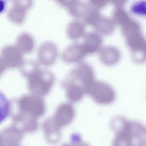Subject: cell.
<instances>
[{"mask_svg":"<svg viewBox=\"0 0 146 146\" xmlns=\"http://www.w3.org/2000/svg\"><path fill=\"white\" fill-rule=\"evenodd\" d=\"M110 126L115 132L114 146H143L146 143V129L141 123L117 117L111 121Z\"/></svg>","mask_w":146,"mask_h":146,"instance_id":"1","label":"cell"},{"mask_svg":"<svg viewBox=\"0 0 146 146\" xmlns=\"http://www.w3.org/2000/svg\"><path fill=\"white\" fill-rule=\"evenodd\" d=\"M121 31L131 51L132 60L138 64L144 62L146 58V44L139 24H129L123 27Z\"/></svg>","mask_w":146,"mask_h":146,"instance_id":"2","label":"cell"},{"mask_svg":"<svg viewBox=\"0 0 146 146\" xmlns=\"http://www.w3.org/2000/svg\"><path fill=\"white\" fill-rule=\"evenodd\" d=\"M69 82L81 87L85 94L95 81L92 68L88 63L80 62L68 72L65 77Z\"/></svg>","mask_w":146,"mask_h":146,"instance_id":"3","label":"cell"},{"mask_svg":"<svg viewBox=\"0 0 146 146\" xmlns=\"http://www.w3.org/2000/svg\"><path fill=\"white\" fill-rule=\"evenodd\" d=\"M30 87L36 95L42 97L50 91L54 81L53 74L46 70H36L27 75Z\"/></svg>","mask_w":146,"mask_h":146,"instance_id":"4","label":"cell"},{"mask_svg":"<svg viewBox=\"0 0 146 146\" xmlns=\"http://www.w3.org/2000/svg\"><path fill=\"white\" fill-rule=\"evenodd\" d=\"M86 94L90 95L96 102L103 105L111 103L116 97L115 91L109 85L95 81L90 87Z\"/></svg>","mask_w":146,"mask_h":146,"instance_id":"5","label":"cell"},{"mask_svg":"<svg viewBox=\"0 0 146 146\" xmlns=\"http://www.w3.org/2000/svg\"><path fill=\"white\" fill-rule=\"evenodd\" d=\"M6 68L19 66L23 61V53L15 45H7L3 47L0 57Z\"/></svg>","mask_w":146,"mask_h":146,"instance_id":"6","label":"cell"},{"mask_svg":"<svg viewBox=\"0 0 146 146\" xmlns=\"http://www.w3.org/2000/svg\"><path fill=\"white\" fill-rule=\"evenodd\" d=\"M58 52L57 47L53 42L47 41L42 43L38 51V63L45 66L52 65L56 59Z\"/></svg>","mask_w":146,"mask_h":146,"instance_id":"7","label":"cell"},{"mask_svg":"<svg viewBox=\"0 0 146 146\" xmlns=\"http://www.w3.org/2000/svg\"><path fill=\"white\" fill-rule=\"evenodd\" d=\"M88 54L83 43L74 42L64 50L61 57L65 62L73 63L80 62Z\"/></svg>","mask_w":146,"mask_h":146,"instance_id":"8","label":"cell"},{"mask_svg":"<svg viewBox=\"0 0 146 146\" xmlns=\"http://www.w3.org/2000/svg\"><path fill=\"white\" fill-rule=\"evenodd\" d=\"M74 114L72 105L64 103L58 106L53 118L56 124L60 128L69 124L72 120Z\"/></svg>","mask_w":146,"mask_h":146,"instance_id":"9","label":"cell"},{"mask_svg":"<svg viewBox=\"0 0 146 146\" xmlns=\"http://www.w3.org/2000/svg\"><path fill=\"white\" fill-rule=\"evenodd\" d=\"M99 58L101 62L105 65H115L119 60L121 54L116 48L111 46H105L99 50Z\"/></svg>","mask_w":146,"mask_h":146,"instance_id":"10","label":"cell"},{"mask_svg":"<svg viewBox=\"0 0 146 146\" xmlns=\"http://www.w3.org/2000/svg\"><path fill=\"white\" fill-rule=\"evenodd\" d=\"M42 128L48 142L55 143L59 141L60 135V127L56 124L53 117L45 120L42 124Z\"/></svg>","mask_w":146,"mask_h":146,"instance_id":"11","label":"cell"},{"mask_svg":"<svg viewBox=\"0 0 146 146\" xmlns=\"http://www.w3.org/2000/svg\"><path fill=\"white\" fill-rule=\"evenodd\" d=\"M101 35L96 32L85 33L83 44L88 54L95 53L101 48L103 42Z\"/></svg>","mask_w":146,"mask_h":146,"instance_id":"12","label":"cell"},{"mask_svg":"<svg viewBox=\"0 0 146 146\" xmlns=\"http://www.w3.org/2000/svg\"><path fill=\"white\" fill-rule=\"evenodd\" d=\"M85 26L82 21L78 19L71 21L68 25L66 34L68 37L72 40H77L85 34Z\"/></svg>","mask_w":146,"mask_h":146,"instance_id":"13","label":"cell"},{"mask_svg":"<svg viewBox=\"0 0 146 146\" xmlns=\"http://www.w3.org/2000/svg\"><path fill=\"white\" fill-rule=\"evenodd\" d=\"M15 45L23 54H27L33 49L35 42L33 37L30 35L23 33L17 37Z\"/></svg>","mask_w":146,"mask_h":146,"instance_id":"14","label":"cell"},{"mask_svg":"<svg viewBox=\"0 0 146 146\" xmlns=\"http://www.w3.org/2000/svg\"><path fill=\"white\" fill-rule=\"evenodd\" d=\"M115 25L111 19L101 16L93 27L100 35L107 36L113 32Z\"/></svg>","mask_w":146,"mask_h":146,"instance_id":"15","label":"cell"},{"mask_svg":"<svg viewBox=\"0 0 146 146\" xmlns=\"http://www.w3.org/2000/svg\"><path fill=\"white\" fill-rule=\"evenodd\" d=\"M66 89V96L71 101L76 102L80 100L85 94L81 87L73 84H69L62 86Z\"/></svg>","mask_w":146,"mask_h":146,"instance_id":"16","label":"cell"},{"mask_svg":"<svg viewBox=\"0 0 146 146\" xmlns=\"http://www.w3.org/2000/svg\"><path fill=\"white\" fill-rule=\"evenodd\" d=\"M89 9L88 5L80 0H77L67 9L71 16L77 18H83Z\"/></svg>","mask_w":146,"mask_h":146,"instance_id":"17","label":"cell"},{"mask_svg":"<svg viewBox=\"0 0 146 146\" xmlns=\"http://www.w3.org/2000/svg\"><path fill=\"white\" fill-rule=\"evenodd\" d=\"M128 14L123 7H116L112 15V20L115 25L121 26L130 19Z\"/></svg>","mask_w":146,"mask_h":146,"instance_id":"18","label":"cell"},{"mask_svg":"<svg viewBox=\"0 0 146 146\" xmlns=\"http://www.w3.org/2000/svg\"><path fill=\"white\" fill-rule=\"evenodd\" d=\"M10 106L9 100L4 94L0 91V123L8 116Z\"/></svg>","mask_w":146,"mask_h":146,"instance_id":"19","label":"cell"},{"mask_svg":"<svg viewBox=\"0 0 146 146\" xmlns=\"http://www.w3.org/2000/svg\"><path fill=\"white\" fill-rule=\"evenodd\" d=\"M101 16L98 10L92 8L89 9L83 19L86 23L93 27Z\"/></svg>","mask_w":146,"mask_h":146,"instance_id":"20","label":"cell"},{"mask_svg":"<svg viewBox=\"0 0 146 146\" xmlns=\"http://www.w3.org/2000/svg\"><path fill=\"white\" fill-rule=\"evenodd\" d=\"M131 11L136 15H143L145 14V3L140 1L135 4L132 7Z\"/></svg>","mask_w":146,"mask_h":146,"instance_id":"21","label":"cell"},{"mask_svg":"<svg viewBox=\"0 0 146 146\" xmlns=\"http://www.w3.org/2000/svg\"><path fill=\"white\" fill-rule=\"evenodd\" d=\"M92 8L97 10L104 7L109 1V0H88Z\"/></svg>","mask_w":146,"mask_h":146,"instance_id":"22","label":"cell"},{"mask_svg":"<svg viewBox=\"0 0 146 146\" xmlns=\"http://www.w3.org/2000/svg\"><path fill=\"white\" fill-rule=\"evenodd\" d=\"M61 7L67 9L72 5L77 0H55Z\"/></svg>","mask_w":146,"mask_h":146,"instance_id":"23","label":"cell"},{"mask_svg":"<svg viewBox=\"0 0 146 146\" xmlns=\"http://www.w3.org/2000/svg\"><path fill=\"white\" fill-rule=\"evenodd\" d=\"M116 7H123L127 3L128 0H109Z\"/></svg>","mask_w":146,"mask_h":146,"instance_id":"24","label":"cell"},{"mask_svg":"<svg viewBox=\"0 0 146 146\" xmlns=\"http://www.w3.org/2000/svg\"><path fill=\"white\" fill-rule=\"evenodd\" d=\"M6 7V4L4 0H0V14L4 11Z\"/></svg>","mask_w":146,"mask_h":146,"instance_id":"25","label":"cell"},{"mask_svg":"<svg viewBox=\"0 0 146 146\" xmlns=\"http://www.w3.org/2000/svg\"><path fill=\"white\" fill-rule=\"evenodd\" d=\"M6 68L0 58V76L4 72Z\"/></svg>","mask_w":146,"mask_h":146,"instance_id":"26","label":"cell"}]
</instances>
